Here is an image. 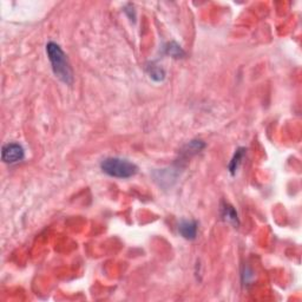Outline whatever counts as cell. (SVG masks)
Returning <instances> with one entry per match:
<instances>
[{
  "mask_svg": "<svg viewBox=\"0 0 302 302\" xmlns=\"http://www.w3.org/2000/svg\"><path fill=\"white\" fill-rule=\"evenodd\" d=\"M46 54H48L49 60L51 63V68L54 76L63 83L71 85L74 83V74H72L71 65H70L62 48L54 42L48 43L46 44Z\"/></svg>",
  "mask_w": 302,
  "mask_h": 302,
  "instance_id": "1",
  "label": "cell"
},
{
  "mask_svg": "<svg viewBox=\"0 0 302 302\" xmlns=\"http://www.w3.org/2000/svg\"><path fill=\"white\" fill-rule=\"evenodd\" d=\"M101 169L106 175L116 178H130L138 173V167L129 159L109 157L101 161Z\"/></svg>",
  "mask_w": 302,
  "mask_h": 302,
  "instance_id": "2",
  "label": "cell"
},
{
  "mask_svg": "<svg viewBox=\"0 0 302 302\" xmlns=\"http://www.w3.org/2000/svg\"><path fill=\"white\" fill-rule=\"evenodd\" d=\"M25 150L19 143H7L1 149V159L7 164H14L23 161Z\"/></svg>",
  "mask_w": 302,
  "mask_h": 302,
  "instance_id": "3",
  "label": "cell"
},
{
  "mask_svg": "<svg viewBox=\"0 0 302 302\" xmlns=\"http://www.w3.org/2000/svg\"><path fill=\"white\" fill-rule=\"evenodd\" d=\"M199 230V225L196 221H182L178 225V233L185 240H195Z\"/></svg>",
  "mask_w": 302,
  "mask_h": 302,
  "instance_id": "4",
  "label": "cell"
},
{
  "mask_svg": "<svg viewBox=\"0 0 302 302\" xmlns=\"http://www.w3.org/2000/svg\"><path fill=\"white\" fill-rule=\"evenodd\" d=\"M221 215L222 219L226 221V222L231 223L235 226H239V216H237V211L235 210L234 207H231L228 203H223L221 207Z\"/></svg>",
  "mask_w": 302,
  "mask_h": 302,
  "instance_id": "5",
  "label": "cell"
},
{
  "mask_svg": "<svg viewBox=\"0 0 302 302\" xmlns=\"http://www.w3.org/2000/svg\"><path fill=\"white\" fill-rule=\"evenodd\" d=\"M245 155H246L245 148H239V149L235 151L233 158H231L230 163L228 165V170L231 175H235V174H236V171L239 169L241 162H242V158Z\"/></svg>",
  "mask_w": 302,
  "mask_h": 302,
  "instance_id": "6",
  "label": "cell"
},
{
  "mask_svg": "<svg viewBox=\"0 0 302 302\" xmlns=\"http://www.w3.org/2000/svg\"><path fill=\"white\" fill-rule=\"evenodd\" d=\"M148 72H149L150 78L155 82H163L165 78V71L161 66L153 65L151 64L150 66H148Z\"/></svg>",
  "mask_w": 302,
  "mask_h": 302,
  "instance_id": "7",
  "label": "cell"
},
{
  "mask_svg": "<svg viewBox=\"0 0 302 302\" xmlns=\"http://www.w3.org/2000/svg\"><path fill=\"white\" fill-rule=\"evenodd\" d=\"M165 53L169 54V56H171L173 58H177V59L185 56V52L183 51L181 46L175 42H171L167 45V48H165Z\"/></svg>",
  "mask_w": 302,
  "mask_h": 302,
  "instance_id": "8",
  "label": "cell"
}]
</instances>
